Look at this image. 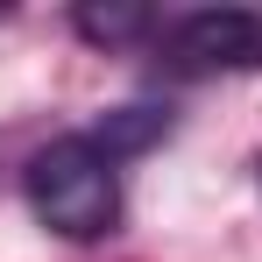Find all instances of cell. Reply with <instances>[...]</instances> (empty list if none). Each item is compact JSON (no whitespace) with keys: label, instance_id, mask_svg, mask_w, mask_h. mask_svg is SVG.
I'll use <instances>...</instances> for the list:
<instances>
[{"label":"cell","instance_id":"1","mask_svg":"<svg viewBox=\"0 0 262 262\" xmlns=\"http://www.w3.org/2000/svg\"><path fill=\"white\" fill-rule=\"evenodd\" d=\"M29 206L64 241H99L121 227V156L99 135H57L29 156Z\"/></svg>","mask_w":262,"mask_h":262},{"label":"cell","instance_id":"2","mask_svg":"<svg viewBox=\"0 0 262 262\" xmlns=\"http://www.w3.org/2000/svg\"><path fill=\"white\" fill-rule=\"evenodd\" d=\"M163 71L177 78H220V71H262V14L255 7H191L163 29Z\"/></svg>","mask_w":262,"mask_h":262},{"label":"cell","instance_id":"3","mask_svg":"<svg viewBox=\"0 0 262 262\" xmlns=\"http://www.w3.org/2000/svg\"><path fill=\"white\" fill-rule=\"evenodd\" d=\"M78 29H85L92 43H128V36L149 29V14H142V7H85V14H78Z\"/></svg>","mask_w":262,"mask_h":262}]
</instances>
